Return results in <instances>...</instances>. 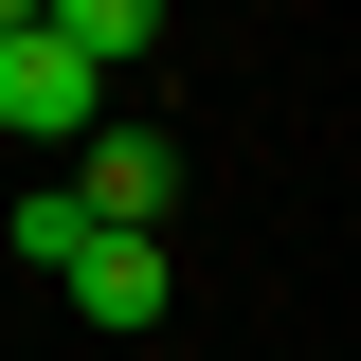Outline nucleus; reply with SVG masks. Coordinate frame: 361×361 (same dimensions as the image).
<instances>
[{"instance_id":"1","label":"nucleus","mask_w":361,"mask_h":361,"mask_svg":"<svg viewBox=\"0 0 361 361\" xmlns=\"http://www.w3.org/2000/svg\"><path fill=\"white\" fill-rule=\"evenodd\" d=\"M73 145H90V180H73L90 235H145V217L180 199V145H163V127H73Z\"/></svg>"},{"instance_id":"2","label":"nucleus","mask_w":361,"mask_h":361,"mask_svg":"<svg viewBox=\"0 0 361 361\" xmlns=\"http://www.w3.org/2000/svg\"><path fill=\"white\" fill-rule=\"evenodd\" d=\"M90 90H109V73H90V54H54L37 18L0 37V127H18V145H73V127H90Z\"/></svg>"},{"instance_id":"3","label":"nucleus","mask_w":361,"mask_h":361,"mask_svg":"<svg viewBox=\"0 0 361 361\" xmlns=\"http://www.w3.org/2000/svg\"><path fill=\"white\" fill-rule=\"evenodd\" d=\"M90 325H163V235H73V271H54Z\"/></svg>"},{"instance_id":"4","label":"nucleus","mask_w":361,"mask_h":361,"mask_svg":"<svg viewBox=\"0 0 361 361\" xmlns=\"http://www.w3.org/2000/svg\"><path fill=\"white\" fill-rule=\"evenodd\" d=\"M37 37H54V54H90V73H127V54L163 37V0H37Z\"/></svg>"},{"instance_id":"5","label":"nucleus","mask_w":361,"mask_h":361,"mask_svg":"<svg viewBox=\"0 0 361 361\" xmlns=\"http://www.w3.org/2000/svg\"><path fill=\"white\" fill-rule=\"evenodd\" d=\"M73 235H90V217H73V180H37V199H18V271H73Z\"/></svg>"},{"instance_id":"6","label":"nucleus","mask_w":361,"mask_h":361,"mask_svg":"<svg viewBox=\"0 0 361 361\" xmlns=\"http://www.w3.org/2000/svg\"><path fill=\"white\" fill-rule=\"evenodd\" d=\"M18 18H37V0H0V37H18Z\"/></svg>"}]
</instances>
